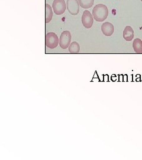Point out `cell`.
Returning <instances> with one entry per match:
<instances>
[{"instance_id":"obj_13","label":"cell","mask_w":142,"mask_h":160,"mask_svg":"<svg viewBox=\"0 0 142 160\" xmlns=\"http://www.w3.org/2000/svg\"><path fill=\"white\" fill-rule=\"evenodd\" d=\"M140 1H142V0H140Z\"/></svg>"},{"instance_id":"obj_2","label":"cell","mask_w":142,"mask_h":160,"mask_svg":"<svg viewBox=\"0 0 142 160\" xmlns=\"http://www.w3.org/2000/svg\"><path fill=\"white\" fill-rule=\"evenodd\" d=\"M59 43V40L57 34L53 32H49L46 35L45 44L49 49L56 48Z\"/></svg>"},{"instance_id":"obj_1","label":"cell","mask_w":142,"mask_h":160,"mask_svg":"<svg viewBox=\"0 0 142 160\" xmlns=\"http://www.w3.org/2000/svg\"><path fill=\"white\" fill-rule=\"evenodd\" d=\"M108 14L107 7L103 4H97L92 10V16L95 20L98 22H102L106 20Z\"/></svg>"},{"instance_id":"obj_5","label":"cell","mask_w":142,"mask_h":160,"mask_svg":"<svg viewBox=\"0 0 142 160\" xmlns=\"http://www.w3.org/2000/svg\"><path fill=\"white\" fill-rule=\"evenodd\" d=\"M94 17L92 14L87 10L83 12L82 16V24L85 29H90L94 24Z\"/></svg>"},{"instance_id":"obj_8","label":"cell","mask_w":142,"mask_h":160,"mask_svg":"<svg viewBox=\"0 0 142 160\" xmlns=\"http://www.w3.org/2000/svg\"><path fill=\"white\" fill-rule=\"evenodd\" d=\"M123 38L126 41H131L134 38V30L130 26H126L124 29Z\"/></svg>"},{"instance_id":"obj_11","label":"cell","mask_w":142,"mask_h":160,"mask_svg":"<svg viewBox=\"0 0 142 160\" xmlns=\"http://www.w3.org/2000/svg\"><path fill=\"white\" fill-rule=\"evenodd\" d=\"M78 2L82 8L84 9H88L94 5V0H78Z\"/></svg>"},{"instance_id":"obj_12","label":"cell","mask_w":142,"mask_h":160,"mask_svg":"<svg viewBox=\"0 0 142 160\" xmlns=\"http://www.w3.org/2000/svg\"><path fill=\"white\" fill-rule=\"evenodd\" d=\"M68 48L69 52L71 53H78L80 51V45L76 42H72Z\"/></svg>"},{"instance_id":"obj_9","label":"cell","mask_w":142,"mask_h":160,"mask_svg":"<svg viewBox=\"0 0 142 160\" xmlns=\"http://www.w3.org/2000/svg\"><path fill=\"white\" fill-rule=\"evenodd\" d=\"M45 23L46 24L51 22L53 17V12L51 6L48 4H45Z\"/></svg>"},{"instance_id":"obj_4","label":"cell","mask_w":142,"mask_h":160,"mask_svg":"<svg viewBox=\"0 0 142 160\" xmlns=\"http://www.w3.org/2000/svg\"><path fill=\"white\" fill-rule=\"evenodd\" d=\"M52 8L55 14L62 15L65 12L67 7L65 0H54Z\"/></svg>"},{"instance_id":"obj_3","label":"cell","mask_w":142,"mask_h":160,"mask_svg":"<svg viewBox=\"0 0 142 160\" xmlns=\"http://www.w3.org/2000/svg\"><path fill=\"white\" fill-rule=\"evenodd\" d=\"M72 36L68 30L63 31L59 38V45L63 49H66L71 44Z\"/></svg>"},{"instance_id":"obj_10","label":"cell","mask_w":142,"mask_h":160,"mask_svg":"<svg viewBox=\"0 0 142 160\" xmlns=\"http://www.w3.org/2000/svg\"><path fill=\"white\" fill-rule=\"evenodd\" d=\"M133 48L136 53H142V40L136 38L133 40Z\"/></svg>"},{"instance_id":"obj_6","label":"cell","mask_w":142,"mask_h":160,"mask_svg":"<svg viewBox=\"0 0 142 160\" xmlns=\"http://www.w3.org/2000/svg\"><path fill=\"white\" fill-rule=\"evenodd\" d=\"M80 7L78 0H67L66 1L67 10L71 15H77L80 12Z\"/></svg>"},{"instance_id":"obj_7","label":"cell","mask_w":142,"mask_h":160,"mask_svg":"<svg viewBox=\"0 0 142 160\" xmlns=\"http://www.w3.org/2000/svg\"><path fill=\"white\" fill-rule=\"evenodd\" d=\"M101 31L102 33L106 36H111L114 32V27L112 23L105 22L101 26Z\"/></svg>"}]
</instances>
